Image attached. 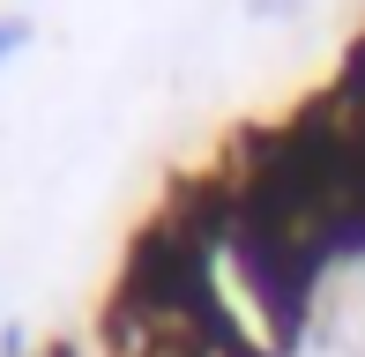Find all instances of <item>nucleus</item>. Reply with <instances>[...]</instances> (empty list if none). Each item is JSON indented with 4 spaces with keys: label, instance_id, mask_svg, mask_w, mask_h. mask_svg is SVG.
<instances>
[{
    "label": "nucleus",
    "instance_id": "1",
    "mask_svg": "<svg viewBox=\"0 0 365 357\" xmlns=\"http://www.w3.org/2000/svg\"><path fill=\"white\" fill-rule=\"evenodd\" d=\"M23 45H30V15H0V68H8Z\"/></svg>",
    "mask_w": 365,
    "mask_h": 357
}]
</instances>
